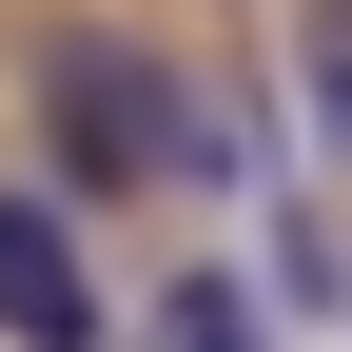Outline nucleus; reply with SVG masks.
Wrapping results in <instances>:
<instances>
[{"label":"nucleus","instance_id":"f257e3e1","mask_svg":"<svg viewBox=\"0 0 352 352\" xmlns=\"http://www.w3.org/2000/svg\"><path fill=\"white\" fill-rule=\"evenodd\" d=\"M20 118H39V176H59V196H176V176L215 157V98L157 39H98V20H59L20 59Z\"/></svg>","mask_w":352,"mask_h":352},{"label":"nucleus","instance_id":"f03ea898","mask_svg":"<svg viewBox=\"0 0 352 352\" xmlns=\"http://www.w3.org/2000/svg\"><path fill=\"white\" fill-rule=\"evenodd\" d=\"M0 352H118L98 235H78V196H59V176H0Z\"/></svg>","mask_w":352,"mask_h":352},{"label":"nucleus","instance_id":"7ed1b4c3","mask_svg":"<svg viewBox=\"0 0 352 352\" xmlns=\"http://www.w3.org/2000/svg\"><path fill=\"white\" fill-rule=\"evenodd\" d=\"M138 352H274V294H254L235 254H196V274H176L157 314H138Z\"/></svg>","mask_w":352,"mask_h":352},{"label":"nucleus","instance_id":"20e7f679","mask_svg":"<svg viewBox=\"0 0 352 352\" xmlns=\"http://www.w3.org/2000/svg\"><path fill=\"white\" fill-rule=\"evenodd\" d=\"M294 78H314V118L352 138V0H314V39H294Z\"/></svg>","mask_w":352,"mask_h":352}]
</instances>
